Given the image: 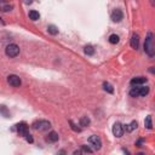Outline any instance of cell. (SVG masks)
Returning <instances> with one entry per match:
<instances>
[{
    "label": "cell",
    "mask_w": 155,
    "mask_h": 155,
    "mask_svg": "<svg viewBox=\"0 0 155 155\" xmlns=\"http://www.w3.org/2000/svg\"><path fill=\"white\" fill-rule=\"evenodd\" d=\"M122 18H124V14H122V11H121V10H119V9L114 10V12L112 14V20H113L114 22H120Z\"/></svg>",
    "instance_id": "cell-7"
},
{
    "label": "cell",
    "mask_w": 155,
    "mask_h": 155,
    "mask_svg": "<svg viewBox=\"0 0 155 155\" xmlns=\"http://www.w3.org/2000/svg\"><path fill=\"white\" fill-rule=\"evenodd\" d=\"M113 135L115 137H118V138H120L124 135V127H122V125L120 122H115L114 124V126H113Z\"/></svg>",
    "instance_id": "cell-5"
},
{
    "label": "cell",
    "mask_w": 155,
    "mask_h": 155,
    "mask_svg": "<svg viewBox=\"0 0 155 155\" xmlns=\"http://www.w3.org/2000/svg\"><path fill=\"white\" fill-rule=\"evenodd\" d=\"M149 93V87H139V97H144Z\"/></svg>",
    "instance_id": "cell-17"
},
{
    "label": "cell",
    "mask_w": 155,
    "mask_h": 155,
    "mask_svg": "<svg viewBox=\"0 0 155 155\" xmlns=\"http://www.w3.org/2000/svg\"><path fill=\"white\" fill-rule=\"evenodd\" d=\"M58 133L57 132H55V131H52V132H50L49 133V136H47V138H46V141L47 142H50V143H55V142H57L58 141Z\"/></svg>",
    "instance_id": "cell-9"
},
{
    "label": "cell",
    "mask_w": 155,
    "mask_h": 155,
    "mask_svg": "<svg viewBox=\"0 0 155 155\" xmlns=\"http://www.w3.org/2000/svg\"><path fill=\"white\" fill-rule=\"evenodd\" d=\"M146 83H147V78H143V76L133 78V79L131 80L132 85H142V84H146Z\"/></svg>",
    "instance_id": "cell-10"
},
{
    "label": "cell",
    "mask_w": 155,
    "mask_h": 155,
    "mask_svg": "<svg viewBox=\"0 0 155 155\" xmlns=\"http://www.w3.org/2000/svg\"><path fill=\"white\" fill-rule=\"evenodd\" d=\"M135 128H137V122H136V121H132L130 125H126L124 130H126L127 132H132Z\"/></svg>",
    "instance_id": "cell-13"
},
{
    "label": "cell",
    "mask_w": 155,
    "mask_h": 155,
    "mask_svg": "<svg viewBox=\"0 0 155 155\" xmlns=\"http://www.w3.org/2000/svg\"><path fill=\"white\" fill-rule=\"evenodd\" d=\"M29 18L32 21H38L39 18H40V14L35 10H32V11H29Z\"/></svg>",
    "instance_id": "cell-12"
},
{
    "label": "cell",
    "mask_w": 155,
    "mask_h": 155,
    "mask_svg": "<svg viewBox=\"0 0 155 155\" xmlns=\"http://www.w3.org/2000/svg\"><path fill=\"white\" fill-rule=\"evenodd\" d=\"M5 52H6V55H7L10 58H14V57L18 56V54H20V47H18L16 44H10V45L6 46Z\"/></svg>",
    "instance_id": "cell-2"
},
{
    "label": "cell",
    "mask_w": 155,
    "mask_h": 155,
    "mask_svg": "<svg viewBox=\"0 0 155 155\" xmlns=\"http://www.w3.org/2000/svg\"><path fill=\"white\" fill-rule=\"evenodd\" d=\"M144 51L148 54L149 57L154 56V45H153V34L149 33L147 39H146V43H144Z\"/></svg>",
    "instance_id": "cell-1"
},
{
    "label": "cell",
    "mask_w": 155,
    "mask_h": 155,
    "mask_svg": "<svg viewBox=\"0 0 155 155\" xmlns=\"http://www.w3.org/2000/svg\"><path fill=\"white\" fill-rule=\"evenodd\" d=\"M138 45H139V36L137 34H133L132 38H131V47L132 49H138Z\"/></svg>",
    "instance_id": "cell-11"
},
{
    "label": "cell",
    "mask_w": 155,
    "mask_h": 155,
    "mask_svg": "<svg viewBox=\"0 0 155 155\" xmlns=\"http://www.w3.org/2000/svg\"><path fill=\"white\" fill-rule=\"evenodd\" d=\"M17 131H18L20 135L25 136V135L28 133V125L25 124V122H21V124H18V125H17Z\"/></svg>",
    "instance_id": "cell-8"
},
{
    "label": "cell",
    "mask_w": 155,
    "mask_h": 155,
    "mask_svg": "<svg viewBox=\"0 0 155 155\" xmlns=\"http://www.w3.org/2000/svg\"><path fill=\"white\" fill-rule=\"evenodd\" d=\"M84 51H85V54H86L87 56H92V55L95 54V49H93V46H91V45L85 46Z\"/></svg>",
    "instance_id": "cell-14"
},
{
    "label": "cell",
    "mask_w": 155,
    "mask_h": 155,
    "mask_svg": "<svg viewBox=\"0 0 155 155\" xmlns=\"http://www.w3.org/2000/svg\"><path fill=\"white\" fill-rule=\"evenodd\" d=\"M144 124H146V127L148 128V130H151V128H153V124H151V116H150V115H148V116H147V119H146Z\"/></svg>",
    "instance_id": "cell-20"
},
{
    "label": "cell",
    "mask_w": 155,
    "mask_h": 155,
    "mask_svg": "<svg viewBox=\"0 0 155 155\" xmlns=\"http://www.w3.org/2000/svg\"><path fill=\"white\" fill-rule=\"evenodd\" d=\"M103 88H104L106 91L109 92V93H113V92H114V88H113V86H112L109 83H103Z\"/></svg>",
    "instance_id": "cell-18"
},
{
    "label": "cell",
    "mask_w": 155,
    "mask_h": 155,
    "mask_svg": "<svg viewBox=\"0 0 155 155\" xmlns=\"http://www.w3.org/2000/svg\"><path fill=\"white\" fill-rule=\"evenodd\" d=\"M24 3H25V4H32L33 0H24Z\"/></svg>",
    "instance_id": "cell-26"
},
{
    "label": "cell",
    "mask_w": 155,
    "mask_h": 155,
    "mask_svg": "<svg viewBox=\"0 0 155 155\" xmlns=\"http://www.w3.org/2000/svg\"><path fill=\"white\" fill-rule=\"evenodd\" d=\"M1 10L5 11V12L11 11V10H12V5H4V6H1Z\"/></svg>",
    "instance_id": "cell-24"
},
{
    "label": "cell",
    "mask_w": 155,
    "mask_h": 155,
    "mask_svg": "<svg viewBox=\"0 0 155 155\" xmlns=\"http://www.w3.org/2000/svg\"><path fill=\"white\" fill-rule=\"evenodd\" d=\"M24 137H25V139H27V142H29V143H33V137H32L29 133H27Z\"/></svg>",
    "instance_id": "cell-25"
},
{
    "label": "cell",
    "mask_w": 155,
    "mask_h": 155,
    "mask_svg": "<svg viewBox=\"0 0 155 155\" xmlns=\"http://www.w3.org/2000/svg\"><path fill=\"white\" fill-rule=\"evenodd\" d=\"M88 142L93 146V148L96 150H99L101 147H102V141H101V138L98 136H91V137L88 138Z\"/></svg>",
    "instance_id": "cell-6"
},
{
    "label": "cell",
    "mask_w": 155,
    "mask_h": 155,
    "mask_svg": "<svg viewBox=\"0 0 155 155\" xmlns=\"http://www.w3.org/2000/svg\"><path fill=\"white\" fill-rule=\"evenodd\" d=\"M109 43L110 44H118L119 43V36L116 35V34H112L109 36Z\"/></svg>",
    "instance_id": "cell-19"
},
{
    "label": "cell",
    "mask_w": 155,
    "mask_h": 155,
    "mask_svg": "<svg viewBox=\"0 0 155 155\" xmlns=\"http://www.w3.org/2000/svg\"><path fill=\"white\" fill-rule=\"evenodd\" d=\"M47 32H49L50 34H52V35L58 34V29H57L56 25H54V24H50V25H49V27H47Z\"/></svg>",
    "instance_id": "cell-16"
},
{
    "label": "cell",
    "mask_w": 155,
    "mask_h": 155,
    "mask_svg": "<svg viewBox=\"0 0 155 155\" xmlns=\"http://www.w3.org/2000/svg\"><path fill=\"white\" fill-rule=\"evenodd\" d=\"M7 83H9L12 87H20L21 84H22L21 79H20L17 75H15V74H11V75L7 76Z\"/></svg>",
    "instance_id": "cell-4"
},
{
    "label": "cell",
    "mask_w": 155,
    "mask_h": 155,
    "mask_svg": "<svg viewBox=\"0 0 155 155\" xmlns=\"http://www.w3.org/2000/svg\"><path fill=\"white\" fill-rule=\"evenodd\" d=\"M81 153H92V149L90 148V147H86V146H83L81 147Z\"/></svg>",
    "instance_id": "cell-23"
},
{
    "label": "cell",
    "mask_w": 155,
    "mask_h": 155,
    "mask_svg": "<svg viewBox=\"0 0 155 155\" xmlns=\"http://www.w3.org/2000/svg\"><path fill=\"white\" fill-rule=\"evenodd\" d=\"M130 95L132 97H139V87H132L130 91Z\"/></svg>",
    "instance_id": "cell-21"
},
{
    "label": "cell",
    "mask_w": 155,
    "mask_h": 155,
    "mask_svg": "<svg viewBox=\"0 0 155 155\" xmlns=\"http://www.w3.org/2000/svg\"><path fill=\"white\" fill-rule=\"evenodd\" d=\"M33 127L35 130H40V131H46L51 127V124L46 120H40V121H36L33 124Z\"/></svg>",
    "instance_id": "cell-3"
},
{
    "label": "cell",
    "mask_w": 155,
    "mask_h": 155,
    "mask_svg": "<svg viewBox=\"0 0 155 155\" xmlns=\"http://www.w3.org/2000/svg\"><path fill=\"white\" fill-rule=\"evenodd\" d=\"M79 124H80V126L86 127V126L90 125V119L87 118V116H83V118H80V120H79Z\"/></svg>",
    "instance_id": "cell-15"
},
{
    "label": "cell",
    "mask_w": 155,
    "mask_h": 155,
    "mask_svg": "<svg viewBox=\"0 0 155 155\" xmlns=\"http://www.w3.org/2000/svg\"><path fill=\"white\" fill-rule=\"evenodd\" d=\"M69 124H70V127H72V130H73V131H75V132H80V128H79V127H76V125H75L72 120H69Z\"/></svg>",
    "instance_id": "cell-22"
}]
</instances>
